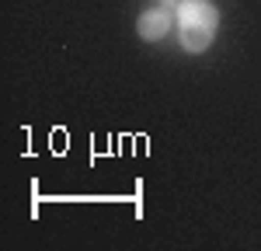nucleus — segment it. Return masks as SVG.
I'll return each mask as SVG.
<instances>
[{"label": "nucleus", "mask_w": 261, "mask_h": 251, "mask_svg": "<svg viewBox=\"0 0 261 251\" xmlns=\"http://www.w3.org/2000/svg\"><path fill=\"white\" fill-rule=\"evenodd\" d=\"M178 4H181V0H157V7H167V11H174Z\"/></svg>", "instance_id": "obj_3"}, {"label": "nucleus", "mask_w": 261, "mask_h": 251, "mask_svg": "<svg viewBox=\"0 0 261 251\" xmlns=\"http://www.w3.org/2000/svg\"><path fill=\"white\" fill-rule=\"evenodd\" d=\"M171 24H178V21L171 18V11L167 7H150V11H143L140 21H136V35L143 42H161L167 32H171Z\"/></svg>", "instance_id": "obj_2"}, {"label": "nucleus", "mask_w": 261, "mask_h": 251, "mask_svg": "<svg viewBox=\"0 0 261 251\" xmlns=\"http://www.w3.org/2000/svg\"><path fill=\"white\" fill-rule=\"evenodd\" d=\"M174 21L185 53H205L220 28V7L213 0H181L174 7Z\"/></svg>", "instance_id": "obj_1"}]
</instances>
